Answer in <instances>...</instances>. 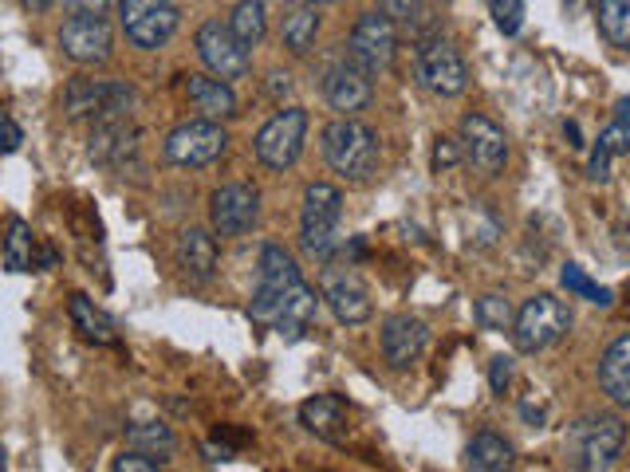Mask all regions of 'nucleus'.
Returning a JSON list of instances; mask_svg holds the SVG:
<instances>
[{
    "mask_svg": "<svg viewBox=\"0 0 630 472\" xmlns=\"http://www.w3.org/2000/svg\"><path fill=\"white\" fill-rule=\"evenodd\" d=\"M323 158L347 182H371L383 162V146H379V134L355 114H339L335 123L323 126Z\"/></svg>",
    "mask_w": 630,
    "mask_h": 472,
    "instance_id": "1",
    "label": "nucleus"
},
{
    "mask_svg": "<svg viewBox=\"0 0 630 472\" xmlns=\"http://www.w3.org/2000/svg\"><path fill=\"white\" fill-rule=\"evenodd\" d=\"M138 107V95L131 83L119 79H72L63 87V114L72 123H114L131 119Z\"/></svg>",
    "mask_w": 630,
    "mask_h": 472,
    "instance_id": "2",
    "label": "nucleus"
},
{
    "mask_svg": "<svg viewBox=\"0 0 630 472\" xmlns=\"http://www.w3.org/2000/svg\"><path fill=\"white\" fill-rule=\"evenodd\" d=\"M339 216L343 194L328 182H311L304 189V213H300V245L308 257L331 260L339 248Z\"/></svg>",
    "mask_w": 630,
    "mask_h": 472,
    "instance_id": "3",
    "label": "nucleus"
},
{
    "mask_svg": "<svg viewBox=\"0 0 630 472\" xmlns=\"http://www.w3.org/2000/svg\"><path fill=\"white\" fill-rule=\"evenodd\" d=\"M508 331H512V343H517L520 355H540L571 331V311L564 299L540 291V296L524 299V308L512 315Z\"/></svg>",
    "mask_w": 630,
    "mask_h": 472,
    "instance_id": "4",
    "label": "nucleus"
},
{
    "mask_svg": "<svg viewBox=\"0 0 630 472\" xmlns=\"http://www.w3.org/2000/svg\"><path fill=\"white\" fill-rule=\"evenodd\" d=\"M228 150V134L213 119H189V123L174 126L165 134L162 154L170 165H182V170H206Z\"/></svg>",
    "mask_w": 630,
    "mask_h": 472,
    "instance_id": "5",
    "label": "nucleus"
},
{
    "mask_svg": "<svg viewBox=\"0 0 630 472\" xmlns=\"http://www.w3.org/2000/svg\"><path fill=\"white\" fill-rule=\"evenodd\" d=\"M119 24H123L126 40L143 48V52H158L174 40L182 12L174 0H119Z\"/></svg>",
    "mask_w": 630,
    "mask_h": 472,
    "instance_id": "6",
    "label": "nucleus"
},
{
    "mask_svg": "<svg viewBox=\"0 0 630 472\" xmlns=\"http://www.w3.org/2000/svg\"><path fill=\"white\" fill-rule=\"evenodd\" d=\"M304 138H308V111L304 107H284L260 126L257 162L269 165V170H292L296 158L304 154Z\"/></svg>",
    "mask_w": 630,
    "mask_h": 472,
    "instance_id": "7",
    "label": "nucleus"
},
{
    "mask_svg": "<svg viewBox=\"0 0 630 472\" xmlns=\"http://www.w3.org/2000/svg\"><path fill=\"white\" fill-rule=\"evenodd\" d=\"M296 280H300L296 260L280 245H264V252H260V284L257 291H252V303H248V319H252L257 327H272L280 311V299H284V291H288Z\"/></svg>",
    "mask_w": 630,
    "mask_h": 472,
    "instance_id": "8",
    "label": "nucleus"
},
{
    "mask_svg": "<svg viewBox=\"0 0 630 472\" xmlns=\"http://www.w3.org/2000/svg\"><path fill=\"white\" fill-rule=\"evenodd\" d=\"M571 445H576V469L583 472L615 469L622 457V445H627V425H622V418L576 421Z\"/></svg>",
    "mask_w": 630,
    "mask_h": 472,
    "instance_id": "9",
    "label": "nucleus"
},
{
    "mask_svg": "<svg viewBox=\"0 0 630 472\" xmlns=\"http://www.w3.org/2000/svg\"><path fill=\"white\" fill-rule=\"evenodd\" d=\"M394 52H398V24L383 12H362L351 28V60L367 75L391 72Z\"/></svg>",
    "mask_w": 630,
    "mask_h": 472,
    "instance_id": "10",
    "label": "nucleus"
},
{
    "mask_svg": "<svg viewBox=\"0 0 630 472\" xmlns=\"http://www.w3.org/2000/svg\"><path fill=\"white\" fill-rule=\"evenodd\" d=\"M257 221H260V194L252 185L245 182L221 185L218 194L209 197V225H213V236H221V240H237V236L252 233Z\"/></svg>",
    "mask_w": 630,
    "mask_h": 472,
    "instance_id": "11",
    "label": "nucleus"
},
{
    "mask_svg": "<svg viewBox=\"0 0 630 472\" xmlns=\"http://www.w3.org/2000/svg\"><path fill=\"white\" fill-rule=\"evenodd\" d=\"M197 55L209 67V75L221 83L245 79L252 60H248V48L228 32V24L221 21H206L197 28Z\"/></svg>",
    "mask_w": 630,
    "mask_h": 472,
    "instance_id": "12",
    "label": "nucleus"
},
{
    "mask_svg": "<svg viewBox=\"0 0 630 472\" xmlns=\"http://www.w3.org/2000/svg\"><path fill=\"white\" fill-rule=\"evenodd\" d=\"M60 48L79 67H99L114 52V28L107 16H67L60 24Z\"/></svg>",
    "mask_w": 630,
    "mask_h": 472,
    "instance_id": "13",
    "label": "nucleus"
},
{
    "mask_svg": "<svg viewBox=\"0 0 630 472\" xmlns=\"http://www.w3.org/2000/svg\"><path fill=\"white\" fill-rule=\"evenodd\" d=\"M461 154L477 165V174L496 177L508 165L505 131L493 119H485V114H466L461 119Z\"/></svg>",
    "mask_w": 630,
    "mask_h": 472,
    "instance_id": "14",
    "label": "nucleus"
},
{
    "mask_svg": "<svg viewBox=\"0 0 630 472\" xmlns=\"http://www.w3.org/2000/svg\"><path fill=\"white\" fill-rule=\"evenodd\" d=\"M418 75H422L425 87L434 95H442V99H454V95H461L469 87V67L449 40L425 44L422 55H418Z\"/></svg>",
    "mask_w": 630,
    "mask_h": 472,
    "instance_id": "15",
    "label": "nucleus"
},
{
    "mask_svg": "<svg viewBox=\"0 0 630 472\" xmlns=\"http://www.w3.org/2000/svg\"><path fill=\"white\" fill-rule=\"evenodd\" d=\"M374 75H367L355 60H343L335 63L328 72V83H323V95H328L331 111L339 114H359L371 107L374 99V87H371Z\"/></svg>",
    "mask_w": 630,
    "mask_h": 472,
    "instance_id": "16",
    "label": "nucleus"
},
{
    "mask_svg": "<svg viewBox=\"0 0 630 472\" xmlns=\"http://www.w3.org/2000/svg\"><path fill=\"white\" fill-rule=\"evenodd\" d=\"M383 359L391 362L394 370H410L413 362L425 355V343H430V327L422 319L413 315H391L383 323Z\"/></svg>",
    "mask_w": 630,
    "mask_h": 472,
    "instance_id": "17",
    "label": "nucleus"
},
{
    "mask_svg": "<svg viewBox=\"0 0 630 472\" xmlns=\"http://www.w3.org/2000/svg\"><path fill=\"white\" fill-rule=\"evenodd\" d=\"M300 425L320 437L328 445H343L347 442V430H351V413H347V401L339 394H316L300 406Z\"/></svg>",
    "mask_w": 630,
    "mask_h": 472,
    "instance_id": "18",
    "label": "nucleus"
},
{
    "mask_svg": "<svg viewBox=\"0 0 630 472\" xmlns=\"http://www.w3.org/2000/svg\"><path fill=\"white\" fill-rule=\"evenodd\" d=\"M177 268L189 284H209L218 272V236L206 228H186L177 236Z\"/></svg>",
    "mask_w": 630,
    "mask_h": 472,
    "instance_id": "19",
    "label": "nucleus"
},
{
    "mask_svg": "<svg viewBox=\"0 0 630 472\" xmlns=\"http://www.w3.org/2000/svg\"><path fill=\"white\" fill-rule=\"evenodd\" d=\"M67 319H72L75 335L83 343H91V347H119V327H114V319L107 315L103 308H95L91 296H83L75 291L67 299Z\"/></svg>",
    "mask_w": 630,
    "mask_h": 472,
    "instance_id": "20",
    "label": "nucleus"
},
{
    "mask_svg": "<svg viewBox=\"0 0 630 472\" xmlns=\"http://www.w3.org/2000/svg\"><path fill=\"white\" fill-rule=\"evenodd\" d=\"M135 126L131 119H114V123H95L91 142H87V158L95 165H123L126 158L135 154Z\"/></svg>",
    "mask_w": 630,
    "mask_h": 472,
    "instance_id": "21",
    "label": "nucleus"
},
{
    "mask_svg": "<svg viewBox=\"0 0 630 472\" xmlns=\"http://www.w3.org/2000/svg\"><path fill=\"white\" fill-rule=\"evenodd\" d=\"M323 299H328V308L335 311V319L347 323V327H359V323H367V319L374 315L371 296H367V288H362L355 276H328Z\"/></svg>",
    "mask_w": 630,
    "mask_h": 472,
    "instance_id": "22",
    "label": "nucleus"
},
{
    "mask_svg": "<svg viewBox=\"0 0 630 472\" xmlns=\"http://www.w3.org/2000/svg\"><path fill=\"white\" fill-rule=\"evenodd\" d=\"M316 308H320L316 291H311L304 280H296V284L284 291V299H280V311H276V323H272V331H276V335H284L288 343L304 339V331H308L311 319H316Z\"/></svg>",
    "mask_w": 630,
    "mask_h": 472,
    "instance_id": "23",
    "label": "nucleus"
},
{
    "mask_svg": "<svg viewBox=\"0 0 630 472\" xmlns=\"http://www.w3.org/2000/svg\"><path fill=\"white\" fill-rule=\"evenodd\" d=\"M186 95H189V103L201 111V119H213V123L237 119V95H233V83H221V79H213V75H189Z\"/></svg>",
    "mask_w": 630,
    "mask_h": 472,
    "instance_id": "24",
    "label": "nucleus"
},
{
    "mask_svg": "<svg viewBox=\"0 0 630 472\" xmlns=\"http://www.w3.org/2000/svg\"><path fill=\"white\" fill-rule=\"evenodd\" d=\"M600 386L619 410L630 406V335H619L603 350L600 359Z\"/></svg>",
    "mask_w": 630,
    "mask_h": 472,
    "instance_id": "25",
    "label": "nucleus"
},
{
    "mask_svg": "<svg viewBox=\"0 0 630 472\" xmlns=\"http://www.w3.org/2000/svg\"><path fill=\"white\" fill-rule=\"evenodd\" d=\"M4 268L9 272H40V240L24 216H9V225H4Z\"/></svg>",
    "mask_w": 630,
    "mask_h": 472,
    "instance_id": "26",
    "label": "nucleus"
},
{
    "mask_svg": "<svg viewBox=\"0 0 630 472\" xmlns=\"http://www.w3.org/2000/svg\"><path fill=\"white\" fill-rule=\"evenodd\" d=\"M512 464V445L501 437V433L485 430L477 433L473 442L466 445V469L473 472H501Z\"/></svg>",
    "mask_w": 630,
    "mask_h": 472,
    "instance_id": "27",
    "label": "nucleus"
},
{
    "mask_svg": "<svg viewBox=\"0 0 630 472\" xmlns=\"http://www.w3.org/2000/svg\"><path fill=\"white\" fill-rule=\"evenodd\" d=\"M126 449L146 452V457H155V461L165 464V457L177 449V437L162 421H135V425L126 430Z\"/></svg>",
    "mask_w": 630,
    "mask_h": 472,
    "instance_id": "28",
    "label": "nucleus"
},
{
    "mask_svg": "<svg viewBox=\"0 0 630 472\" xmlns=\"http://www.w3.org/2000/svg\"><path fill=\"white\" fill-rule=\"evenodd\" d=\"M280 36H284V48H288L292 55H308L311 48H316V36H320V12H316V4L292 9L288 16H284Z\"/></svg>",
    "mask_w": 630,
    "mask_h": 472,
    "instance_id": "29",
    "label": "nucleus"
},
{
    "mask_svg": "<svg viewBox=\"0 0 630 472\" xmlns=\"http://www.w3.org/2000/svg\"><path fill=\"white\" fill-rule=\"evenodd\" d=\"M228 32L237 36L245 48H257L269 36V12H264V0H237V9L228 16Z\"/></svg>",
    "mask_w": 630,
    "mask_h": 472,
    "instance_id": "30",
    "label": "nucleus"
},
{
    "mask_svg": "<svg viewBox=\"0 0 630 472\" xmlns=\"http://www.w3.org/2000/svg\"><path fill=\"white\" fill-rule=\"evenodd\" d=\"M600 32L610 48H630V0H595Z\"/></svg>",
    "mask_w": 630,
    "mask_h": 472,
    "instance_id": "31",
    "label": "nucleus"
},
{
    "mask_svg": "<svg viewBox=\"0 0 630 472\" xmlns=\"http://www.w3.org/2000/svg\"><path fill=\"white\" fill-rule=\"evenodd\" d=\"M559 284L571 291V296L588 299V303H595V308H615V291L603 288V284H595V280L583 272L579 264H568L564 272H559Z\"/></svg>",
    "mask_w": 630,
    "mask_h": 472,
    "instance_id": "32",
    "label": "nucleus"
},
{
    "mask_svg": "<svg viewBox=\"0 0 630 472\" xmlns=\"http://www.w3.org/2000/svg\"><path fill=\"white\" fill-rule=\"evenodd\" d=\"M512 303H508V296H501V291H489V296L477 299V323L485 331H508L512 327Z\"/></svg>",
    "mask_w": 630,
    "mask_h": 472,
    "instance_id": "33",
    "label": "nucleus"
},
{
    "mask_svg": "<svg viewBox=\"0 0 630 472\" xmlns=\"http://www.w3.org/2000/svg\"><path fill=\"white\" fill-rule=\"evenodd\" d=\"M600 142L610 150V158L630 154V103H627V99L615 107V123H610L607 131L600 134Z\"/></svg>",
    "mask_w": 630,
    "mask_h": 472,
    "instance_id": "34",
    "label": "nucleus"
},
{
    "mask_svg": "<svg viewBox=\"0 0 630 472\" xmlns=\"http://www.w3.org/2000/svg\"><path fill=\"white\" fill-rule=\"evenodd\" d=\"M489 9H493V24L505 36H517L524 28V0H489Z\"/></svg>",
    "mask_w": 630,
    "mask_h": 472,
    "instance_id": "35",
    "label": "nucleus"
},
{
    "mask_svg": "<svg viewBox=\"0 0 630 472\" xmlns=\"http://www.w3.org/2000/svg\"><path fill=\"white\" fill-rule=\"evenodd\" d=\"M379 12L391 16L394 24H413V21H422L425 0H379Z\"/></svg>",
    "mask_w": 630,
    "mask_h": 472,
    "instance_id": "36",
    "label": "nucleus"
},
{
    "mask_svg": "<svg viewBox=\"0 0 630 472\" xmlns=\"http://www.w3.org/2000/svg\"><path fill=\"white\" fill-rule=\"evenodd\" d=\"M158 469H162V461H155V457H146V452H135V449L111 461V472H158Z\"/></svg>",
    "mask_w": 630,
    "mask_h": 472,
    "instance_id": "37",
    "label": "nucleus"
},
{
    "mask_svg": "<svg viewBox=\"0 0 630 472\" xmlns=\"http://www.w3.org/2000/svg\"><path fill=\"white\" fill-rule=\"evenodd\" d=\"M512 359H508V355H496L493 362H489V390L493 394H505L508 386H512Z\"/></svg>",
    "mask_w": 630,
    "mask_h": 472,
    "instance_id": "38",
    "label": "nucleus"
},
{
    "mask_svg": "<svg viewBox=\"0 0 630 472\" xmlns=\"http://www.w3.org/2000/svg\"><path fill=\"white\" fill-rule=\"evenodd\" d=\"M457 162H461V142H454V138H437V146H434V174L454 170Z\"/></svg>",
    "mask_w": 630,
    "mask_h": 472,
    "instance_id": "39",
    "label": "nucleus"
},
{
    "mask_svg": "<svg viewBox=\"0 0 630 472\" xmlns=\"http://www.w3.org/2000/svg\"><path fill=\"white\" fill-rule=\"evenodd\" d=\"M588 177H591V182H607V177H610V150H607V146H603V142L591 146Z\"/></svg>",
    "mask_w": 630,
    "mask_h": 472,
    "instance_id": "40",
    "label": "nucleus"
},
{
    "mask_svg": "<svg viewBox=\"0 0 630 472\" xmlns=\"http://www.w3.org/2000/svg\"><path fill=\"white\" fill-rule=\"evenodd\" d=\"M21 142H24L21 123H12L9 114H0V154H16Z\"/></svg>",
    "mask_w": 630,
    "mask_h": 472,
    "instance_id": "41",
    "label": "nucleus"
},
{
    "mask_svg": "<svg viewBox=\"0 0 630 472\" xmlns=\"http://www.w3.org/2000/svg\"><path fill=\"white\" fill-rule=\"evenodd\" d=\"M67 16H107L111 0H63Z\"/></svg>",
    "mask_w": 630,
    "mask_h": 472,
    "instance_id": "42",
    "label": "nucleus"
},
{
    "mask_svg": "<svg viewBox=\"0 0 630 472\" xmlns=\"http://www.w3.org/2000/svg\"><path fill=\"white\" fill-rule=\"evenodd\" d=\"M206 461H209V464L233 461V445H225V442H209V445H206Z\"/></svg>",
    "mask_w": 630,
    "mask_h": 472,
    "instance_id": "43",
    "label": "nucleus"
},
{
    "mask_svg": "<svg viewBox=\"0 0 630 472\" xmlns=\"http://www.w3.org/2000/svg\"><path fill=\"white\" fill-rule=\"evenodd\" d=\"M520 418L528 425H544V406H532V401H520Z\"/></svg>",
    "mask_w": 630,
    "mask_h": 472,
    "instance_id": "44",
    "label": "nucleus"
},
{
    "mask_svg": "<svg viewBox=\"0 0 630 472\" xmlns=\"http://www.w3.org/2000/svg\"><path fill=\"white\" fill-rule=\"evenodd\" d=\"M21 4L32 12V16H40V12H48L52 4H60V0H21Z\"/></svg>",
    "mask_w": 630,
    "mask_h": 472,
    "instance_id": "45",
    "label": "nucleus"
},
{
    "mask_svg": "<svg viewBox=\"0 0 630 472\" xmlns=\"http://www.w3.org/2000/svg\"><path fill=\"white\" fill-rule=\"evenodd\" d=\"M9 469V452H4V445H0V472Z\"/></svg>",
    "mask_w": 630,
    "mask_h": 472,
    "instance_id": "46",
    "label": "nucleus"
},
{
    "mask_svg": "<svg viewBox=\"0 0 630 472\" xmlns=\"http://www.w3.org/2000/svg\"><path fill=\"white\" fill-rule=\"evenodd\" d=\"M304 4H316V9H320V4H331V0H304Z\"/></svg>",
    "mask_w": 630,
    "mask_h": 472,
    "instance_id": "47",
    "label": "nucleus"
},
{
    "mask_svg": "<svg viewBox=\"0 0 630 472\" xmlns=\"http://www.w3.org/2000/svg\"><path fill=\"white\" fill-rule=\"evenodd\" d=\"M571 4H579V0H571Z\"/></svg>",
    "mask_w": 630,
    "mask_h": 472,
    "instance_id": "48",
    "label": "nucleus"
}]
</instances>
